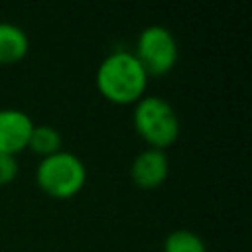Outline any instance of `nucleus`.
<instances>
[{"mask_svg":"<svg viewBox=\"0 0 252 252\" xmlns=\"http://www.w3.org/2000/svg\"><path fill=\"white\" fill-rule=\"evenodd\" d=\"M37 187L53 199H71L87 183V167L73 152H57L39 159L35 167Z\"/></svg>","mask_w":252,"mask_h":252,"instance_id":"nucleus-3","label":"nucleus"},{"mask_svg":"<svg viewBox=\"0 0 252 252\" xmlns=\"http://www.w3.org/2000/svg\"><path fill=\"white\" fill-rule=\"evenodd\" d=\"M30 51L28 33L8 22H0V65H16Z\"/></svg>","mask_w":252,"mask_h":252,"instance_id":"nucleus-7","label":"nucleus"},{"mask_svg":"<svg viewBox=\"0 0 252 252\" xmlns=\"http://www.w3.org/2000/svg\"><path fill=\"white\" fill-rule=\"evenodd\" d=\"M33 120L28 112L18 108L0 110V154L18 156L28 150V142L33 130Z\"/></svg>","mask_w":252,"mask_h":252,"instance_id":"nucleus-6","label":"nucleus"},{"mask_svg":"<svg viewBox=\"0 0 252 252\" xmlns=\"http://www.w3.org/2000/svg\"><path fill=\"white\" fill-rule=\"evenodd\" d=\"M20 171L18 159L16 156H8V154H0V185H8L16 179Z\"/></svg>","mask_w":252,"mask_h":252,"instance_id":"nucleus-10","label":"nucleus"},{"mask_svg":"<svg viewBox=\"0 0 252 252\" xmlns=\"http://www.w3.org/2000/svg\"><path fill=\"white\" fill-rule=\"evenodd\" d=\"M163 252H207V246L197 232L187 228H177L165 236Z\"/></svg>","mask_w":252,"mask_h":252,"instance_id":"nucleus-9","label":"nucleus"},{"mask_svg":"<svg viewBox=\"0 0 252 252\" xmlns=\"http://www.w3.org/2000/svg\"><path fill=\"white\" fill-rule=\"evenodd\" d=\"M169 175V159L163 150L146 148L142 150L132 165H130V179L138 189L152 191L158 189Z\"/></svg>","mask_w":252,"mask_h":252,"instance_id":"nucleus-5","label":"nucleus"},{"mask_svg":"<svg viewBox=\"0 0 252 252\" xmlns=\"http://www.w3.org/2000/svg\"><path fill=\"white\" fill-rule=\"evenodd\" d=\"M132 53L140 61L148 77H161L175 67L179 47L177 39L167 28L154 24L140 32L136 39V49Z\"/></svg>","mask_w":252,"mask_h":252,"instance_id":"nucleus-4","label":"nucleus"},{"mask_svg":"<svg viewBox=\"0 0 252 252\" xmlns=\"http://www.w3.org/2000/svg\"><path fill=\"white\" fill-rule=\"evenodd\" d=\"M61 142H63V138H61L57 128L47 126V124H39V126H33V130H32L28 150H32L35 156H39L43 159L47 156H53V154L61 152L63 150Z\"/></svg>","mask_w":252,"mask_h":252,"instance_id":"nucleus-8","label":"nucleus"},{"mask_svg":"<svg viewBox=\"0 0 252 252\" xmlns=\"http://www.w3.org/2000/svg\"><path fill=\"white\" fill-rule=\"evenodd\" d=\"M132 124L136 134L148 144V148L163 150L173 146L179 136V118L173 106L161 96H142L134 104Z\"/></svg>","mask_w":252,"mask_h":252,"instance_id":"nucleus-2","label":"nucleus"},{"mask_svg":"<svg viewBox=\"0 0 252 252\" xmlns=\"http://www.w3.org/2000/svg\"><path fill=\"white\" fill-rule=\"evenodd\" d=\"M150 77L132 51L116 49L108 53L96 69L94 85L102 98L112 104H136L146 96Z\"/></svg>","mask_w":252,"mask_h":252,"instance_id":"nucleus-1","label":"nucleus"}]
</instances>
